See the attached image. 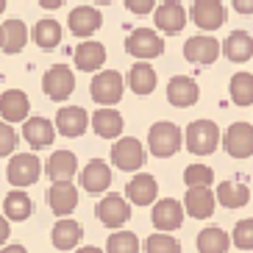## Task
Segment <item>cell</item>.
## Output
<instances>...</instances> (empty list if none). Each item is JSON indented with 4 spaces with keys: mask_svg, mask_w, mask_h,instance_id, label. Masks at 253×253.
I'll use <instances>...</instances> for the list:
<instances>
[{
    "mask_svg": "<svg viewBox=\"0 0 253 253\" xmlns=\"http://www.w3.org/2000/svg\"><path fill=\"white\" fill-rule=\"evenodd\" d=\"M126 8L131 14H150L156 8V0H126Z\"/></svg>",
    "mask_w": 253,
    "mask_h": 253,
    "instance_id": "ab89813d",
    "label": "cell"
},
{
    "mask_svg": "<svg viewBox=\"0 0 253 253\" xmlns=\"http://www.w3.org/2000/svg\"><path fill=\"white\" fill-rule=\"evenodd\" d=\"M214 192L209 186H189L184 195V211L195 220H206V217L214 214Z\"/></svg>",
    "mask_w": 253,
    "mask_h": 253,
    "instance_id": "4fadbf2b",
    "label": "cell"
},
{
    "mask_svg": "<svg viewBox=\"0 0 253 253\" xmlns=\"http://www.w3.org/2000/svg\"><path fill=\"white\" fill-rule=\"evenodd\" d=\"M75 89V75L67 64H56L45 73L42 78V92H45L50 100H67Z\"/></svg>",
    "mask_w": 253,
    "mask_h": 253,
    "instance_id": "ba28073f",
    "label": "cell"
},
{
    "mask_svg": "<svg viewBox=\"0 0 253 253\" xmlns=\"http://www.w3.org/2000/svg\"><path fill=\"white\" fill-rule=\"evenodd\" d=\"M0 50H3V28H0Z\"/></svg>",
    "mask_w": 253,
    "mask_h": 253,
    "instance_id": "7dc6e473",
    "label": "cell"
},
{
    "mask_svg": "<svg viewBox=\"0 0 253 253\" xmlns=\"http://www.w3.org/2000/svg\"><path fill=\"white\" fill-rule=\"evenodd\" d=\"M3 11H6V0H0V14H3Z\"/></svg>",
    "mask_w": 253,
    "mask_h": 253,
    "instance_id": "bcb514c9",
    "label": "cell"
},
{
    "mask_svg": "<svg viewBox=\"0 0 253 253\" xmlns=\"http://www.w3.org/2000/svg\"><path fill=\"white\" fill-rule=\"evenodd\" d=\"M3 211H6L8 220L20 223V220H28V217H31L34 203H31L28 192H23V189L17 186V189H11V192L6 195V201H3Z\"/></svg>",
    "mask_w": 253,
    "mask_h": 253,
    "instance_id": "f1b7e54d",
    "label": "cell"
},
{
    "mask_svg": "<svg viewBox=\"0 0 253 253\" xmlns=\"http://www.w3.org/2000/svg\"><path fill=\"white\" fill-rule=\"evenodd\" d=\"M31 39L37 42L42 50H53V47H59L61 42V25L56 23V20H39L37 25H34V31H31Z\"/></svg>",
    "mask_w": 253,
    "mask_h": 253,
    "instance_id": "4dcf8cb0",
    "label": "cell"
},
{
    "mask_svg": "<svg viewBox=\"0 0 253 253\" xmlns=\"http://www.w3.org/2000/svg\"><path fill=\"white\" fill-rule=\"evenodd\" d=\"M145 253H181V242L175 237H170L167 231H162V234L148 237V242H145Z\"/></svg>",
    "mask_w": 253,
    "mask_h": 253,
    "instance_id": "d590c367",
    "label": "cell"
},
{
    "mask_svg": "<svg viewBox=\"0 0 253 253\" xmlns=\"http://www.w3.org/2000/svg\"><path fill=\"white\" fill-rule=\"evenodd\" d=\"M126 50H128V56H134V59H145V61L156 59V56L164 53V39L150 28H136V31L128 34Z\"/></svg>",
    "mask_w": 253,
    "mask_h": 253,
    "instance_id": "277c9868",
    "label": "cell"
},
{
    "mask_svg": "<svg viewBox=\"0 0 253 253\" xmlns=\"http://www.w3.org/2000/svg\"><path fill=\"white\" fill-rule=\"evenodd\" d=\"M31 112V100L23 89L0 92V120L6 123H23Z\"/></svg>",
    "mask_w": 253,
    "mask_h": 253,
    "instance_id": "d6986e66",
    "label": "cell"
},
{
    "mask_svg": "<svg viewBox=\"0 0 253 253\" xmlns=\"http://www.w3.org/2000/svg\"><path fill=\"white\" fill-rule=\"evenodd\" d=\"M67 25L75 37H89V34H95V31L103 25V14L92 6H78V8L70 11Z\"/></svg>",
    "mask_w": 253,
    "mask_h": 253,
    "instance_id": "7402d4cb",
    "label": "cell"
},
{
    "mask_svg": "<svg viewBox=\"0 0 253 253\" xmlns=\"http://www.w3.org/2000/svg\"><path fill=\"white\" fill-rule=\"evenodd\" d=\"M17 142H20V136H17V131L11 128V123L0 120V156H8V153H14Z\"/></svg>",
    "mask_w": 253,
    "mask_h": 253,
    "instance_id": "f35d334b",
    "label": "cell"
},
{
    "mask_svg": "<svg viewBox=\"0 0 253 253\" xmlns=\"http://www.w3.org/2000/svg\"><path fill=\"white\" fill-rule=\"evenodd\" d=\"M86 128H89V114H86V109H81V106H64V109H59V114H56V131L64 136H81L86 134Z\"/></svg>",
    "mask_w": 253,
    "mask_h": 253,
    "instance_id": "2e32d148",
    "label": "cell"
},
{
    "mask_svg": "<svg viewBox=\"0 0 253 253\" xmlns=\"http://www.w3.org/2000/svg\"><path fill=\"white\" fill-rule=\"evenodd\" d=\"M184 142H186V150L189 153H195V156H209L220 145V128L211 120H195V123L186 126Z\"/></svg>",
    "mask_w": 253,
    "mask_h": 253,
    "instance_id": "6da1fadb",
    "label": "cell"
},
{
    "mask_svg": "<svg viewBox=\"0 0 253 253\" xmlns=\"http://www.w3.org/2000/svg\"><path fill=\"white\" fill-rule=\"evenodd\" d=\"M153 20H156V28L162 34H181L186 25V11L178 0H164L153 11Z\"/></svg>",
    "mask_w": 253,
    "mask_h": 253,
    "instance_id": "ac0fdd59",
    "label": "cell"
},
{
    "mask_svg": "<svg viewBox=\"0 0 253 253\" xmlns=\"http://www.w3.org/2000/svg\"><path fill=\"white\" fill-rule=\"evenodd\" d=\"M75 70L81 73H97V70L106 64V47L100 42H81L73 53Z\"/></svg>",
    "mask_w": 253,
    "mask_h": 253,
    "instance_id": "603a6c76",
    "label": "cell"
},
{
    "mask_svg": "<svg viewBox=\"0 0 253 253\" xmlns=\"http://www.w3.org/2000/svg\"><path fill=\"white\" fill-rule=\"evenodd\" d=\"M123 89H126V78L117 73V70H103L97 73L89 84V95L95 103L100 106H114L123 97Z\"/></svg>",
    "mask_w": 253,
    "mask_h": 253,
    "instance_id": "3957f363",
    "label": "cell"
},
{
    "mask_svg": "<svg viewBox=\"0 0 253 253\" xmlns=\"http://www.w3.org/2000/svg\"><path fill=\"white\" fill-rule=\"evenodd\" d=\"M8 184L11 186H31L37 184L39 175H42V162H39L34 153H17V156H11V162H8Z\"/></svg>",
    "mask_w": 253,
    "mask_h": 253,
    "instance_id": "8992f818",
    "label": "cell"
},
{
    "mask_svg": "<svg viewBox=\"0 0 253 253\" xmlns=\"http://www.w3.org/2000/svg\"><path fill=\"white\" fill-rule=\"evenodd\" d=\"M150 220L156 225V231H178L184 223V206H181L175 198H162V201H153V211H150Z\"/></svg>",
    "mask_w": 253,
    "mask_h": 253,
    "instance_id": "30bf717a",
    "label": "cell"
},
{
    "mask_svg": "<svg viewBox=\"0 0 253 253\" xmlns=\"http://www.w3.org/2000/svg\"><path fill=\"white\" fill-rule=\"evenodd\" d=\"M156 195H159V184H156L153 175H148V172L134 175L126 186V198H128V203H134V206H150V203L156 201Z\"/></svg>",
    "mask_w": 253,
    "mask_h": 253,
    "instance_id": "44dd1931",
    "label": "cell"
},
{
    "mask_svg": "<svg viewBox=\"0 0 253 253\" xmlns=\"http://www.w3.org/2000/svg\"><path fill=\"white\" fill-rule=\"evenodd\" d=\"M97 217L106 228H123V225L131 220V203L117 192H109L103 195V201L97 203Z\"/></svg>",
    "mask_w": 253,
    "mask_h": 253,
    "instance_id": "52a82bcc",
    "label": "cell"
},
{
    "mask_svg": "<svg viewBox=\"0 0 253 253\" xmlns=\"http://www.w3.org/2000/svg\"><path fill=\"white\" fill-rule=\"evenodd\" d=\"M228 20V11L220 0H195L192 3V23L201 31H217Z\"/></svg>",
    "mask_w": 253,
    "mask_h": 253,
    "instance_id": "9c48e42d",
    "label": "cell"
},
{
    "mask_svg": "<svg viewBox=\"0 0 253 253\" xmlns=\"http://www.w3.org/2000/svg\"><path fill=\"white\" fill-rule=\"evenodd\" d=\"M198 97H201V86H198L192 78H186V75L170 78V84H167V100H170L172 106L189 109V106L198 103Z\"/></svg>",
    "mask_w": 253,
    "mask_h": 253,
    "instance_id": "ffe728a7",
    "label": "cell"
},
{
    "mask_svg": "<svg viewBox=\"0 0 253 253\" xmlns=\"http://www.w3.org/2000/svg\"><path fill=\"white\" fill-rule=\"evenodd\" d=\"M231 100L237 106H251L253 103V75L251 73H237L231 75Z\"/></svg>",
    "mask_w": 253,
    "mask_h": 253,
    "instance_id": "836d02e7",
    "label": "cell"
},
{
    "mask_svg": "<svg viewBox=\"0 0 253 253\" xmlns=\"http://www.w3.org/2000/svg\"><path fill=\"white\" fill-rule=\"evenodd\" d=\"M8 234H11V228H8V217L0 214V245H6Z\"/></svg>",
    "mask_w": 253,
    "mask_h": 253,
    "instance_id": "b9f144b4",
    "label": "cell"
},
{
    "mask_svg": "<svg viewBox=\"0 0 253 253\" xmlns=\"http://www.w3.org/2000/svg\"><path fill=\"white\" fill-rule=\"evenodd\" d=\"M89 126L95 128V134L100 136V139H117L120 134H123V114L114 112V109H109V106H103V109H97L95 114H92Z\"/></svg>",
    "mask_w": 253,
    "mask_h": 253,
    "instance_id": "cb8c5ba5",
    "label": "cell"
},
{
    "mask_svg": "<svg viewBox=\"0 0 253 253\" xmlns=\"http://www.w3.org/2000/svg\"><path fill=\"white\" fill-rule=\"evenodd\" d=\"M81 186L89 195H103L112 186V167L103 159H92L81 170Z\"/></svg>",
    "mask_w": 253,
    "mask_h": 253,
    "instance_id": "9a60e30c",
    "label": "cell"
},
{
    "mask_svg": "<svg viewBox=\"0 0 253 253\" xmlns=\"http://www.w3.org/2000/svg\"><path fill=\"white\" fill-rule=\"evenodd\" d=\"M75 253H103L100 248H95V245H86V248H78Z\"/></svg>",
    "mask_w": 253,
    "mask_h": 253,
    "instance_id": "f6af8a7d",
    "label": "cell"
},
{
    "mask_svg": "<svg viewBox=\"0 0 253 253\" xmlns=\"http://www.w3.org/2000/svg\"><path fill=\"white\" fill-rule=\"evenodd\" d=\"M0 253H28V251L23 245H6V248L0 245Z\"/></svg>",
    "mask_w": 253,
    "mask_h": 253,
    "instance_id": "ee69618b",
    "label": "cell"
},
{
    "mask_svg": "<svg viewBox=\"0 0 253 253\" xmlns=\"http://www.w3.org/2000/svg\"><path fill=\"white\" fill-rule=\"evenodd\" d=\"M184 56L186 61H192V64H214L217 56H220V42H217L214 37H192V39H186V45H184Z\"/></svg>",
    "mask_w": 253,
    "mask_h": 253,
    "instance_id": "e0dca14e",
    "label": "cell"
},
{
    "mask_svg": "<svg viewBox=\"0 0 253 253\" xmlns=\"http://www.w3.org/2000/svg\"><path fill=\"white\" fill-rule=\"evenodd\" d=\"M223 50H225V56H228L231 61L242 64V61L253 59V37L248 34V31H234V34L225 39Z\"/></svg>",
    "mask_w": 253,
    "mask_h": 253,
    "instance_id": "83f0119b",
    "label": "cell"
},
{
    "mask_svg": "<svg viewBox=\"0 0 253 253\" xmlns=\"http://www.w3.org/2000/svg\"><path fill=\"white\" fill-rule=\"evenodd\" d=\"M223 145L228 150V156H234V159L253 156V126H248V123H231L223 136Z\"/></svg>",
    "mask_w": 253,
    "mask_h": 253,
    "instance_id": "7c38bea8",
    "label": "cell"
},
{
    "mask_svg": "<svg viewBox=\"0 0 253 253\" xmlns=\"http://www.w3.org/2000/svg\"><path fill=\"white\" fill-rule=\"evenodd\" d=\"M64 3H67V0H39V6L47 8V11H53V8H61Z\"/></svg>",
    "mask_w": 253,
    "mask_h": 253,
    "instance_id": "7bdbcfd3",
    "label": "cell"
},
{
    "mask_svg": "<svg viewBox=\"0 0 253 253\" xmlns=\"http://www.w3.org/2000/svg\"><path fill=\"white\" fill-rule=\"evenodd\" d=\"M112 164L117 170H126V172H136L145 164V148L142 142L134 139V136H123L112 145Z\"/></svg>",
    "mask_w": 253,
    "mask_h": 253,
    "instance_id": "5b68a950",
    "label": "cell"
},
{
    "mask_svg": "<svg viewBox=\"0 0 253 253\" xmlns=\"http://www.w3.org/2000/svg\"><path fill=\"white\" fill-rule=\"evenodd\" d=\"M45 201H47L53 214L67 217V214H73V209L78 206V189H75L73 181H53V186L45 195Z\"/></svg>",
    "mask_w": 253,
    "mask_h": 253,
    "instance_id": "8fae6325",
    "label": "cell"
},
{
    "mask_svg": "<svg viewBox=\"0 0 253 253\" xmlns=\"http://www.w3.org/2000/svg\"><path fill=\"white\" fill-rule=\"evenodd\" d=\"M106 253H139V239L131 231H117L106 242Z\"/></svg>",
    "mask_w": 253,
    "mask_h": 253,
    "instance_id": "e575fe53",
    "label": "cell"
},
{
    "mask_svg": "<svg viewBox=\"0 0 253 253\" xmlns=\"http://www.w3.org/2000/svg\"><path fill=\"white\" fill-rule=\"evenodd\" d=\"M228 245H231L228 234L223 228H217V225H211V228L198 234V251L201 253H225Z\"/></svg>",
    "mask_w": 253,
    "mask_h": 253,
    "instance_id": "d6a6232c",
    "label": "cell"
},
{
    "mask_svg": "<svg viewBox=\"0 0 253 253\" xmlns=\"http://www.w3.org/2000/svg\"><path fill=\"white\" fill-rule=\"evenodd\" d=\"M234 11H239V14H253V0H234Z\"/></svg>",
    "mask_w": 253,
    "mask_h": 253,
    "instance_id": "60d3db41",
    "label": "cell"
},
{
    "mask_svg": "<svg viewBox=\"0 0 253 253\" xmlns=\"http://www.w3.org/2000/svg\"><path fill=\"white\" fill-rule=\"evenodd\" d=\"M95 3H112V0H95Z\"/></svg>",
    "mask_w": 253,
    "mask_h": 253,
    "instance_id": "c3c4849f",
    "label": "cell"
},
{
    "mask_svg": "<svg viewBox=\"0 0 253 253\" xmlns=\"http://www.w3.org/2000/svg\"><path fill=\"white\" fill-rule=\"evenodd\" d=\"M181 142H184V134H181V128L175 126V123H167V120H162V123H156V126L148 131V148L150 153L156 159H170L178 153Z\"/></svg>",
    "mask_w": 253,
    "mask_h": 253,
    "instance_id": "7a4b0ae2",
    "label": "cell"
},
{
    "mask_svg": "<svg viewBox=\"0 0 253 253\" xmlns=\"http://www.w3.org/2000/svg\"><path fill=\"white\" fill-rule=\"evenodd\" d=\"M42 170L47 172L50 181H73L75 170H78V159H75L73 150H56Z\"/></svg>",
    "mask_w": 253,
    "mask_h": 253,
    "instance_id": "484cf974",
    "label": "cell"
},
{
    "mask_svg": "<svg viewBox=\"0 0 253 253\" xmlns=\"http://www.w3.org/2000/svg\"><path fill=\"white\" fill-rule=\"evenodd\" d=\"M126 81H128V86H131L134 95H150V92L156 89V70L150 67L145 59H139L134 67H131Z\"/></svg>",
    "mask_w": 253,
    "mask_h": 253,
    "instance_id": "4316f807",
    "label": "cell"
},
{
    "mask_svg": "<svg viewBox=\"0 0 253 253\" xmlns=\"http://www.w3.org/2000/svg\"><path fill=\"white\" fill-rule=\"evenodd\" d=\"M81 237H84L81 223L67 220V217H61L50 231V239H53V248L56 251H73V248H78L81 245Z\"/></svg>",
    "mask_w": 253,
    "mask_h": 253,
    "instance_id": "d4e9b609",
    "label": "cell"
},
{
    "mask_svg": "<svg viewBox=\"0 0 253 253\" xmlns=\"http://www.w3.org/2000/svg\"><path fill=\"white\" fill-rule=\"evenodd\" d=\"M231 242H234L239 251H253V220H239V223L234 225Z\"/></svg>",
    "mask_w": 253,
    "mask_h": 253,
    "instance_id": "74e56055",
    "label": "cell"
},
{
    "mask_svg": "<svg viewBox=\"0 0 253 253\" xmlns=\"http://www.w3.org/2000/svg\"><path fill=\"white\" fill-rule=\"evenodd\" d=\"M3 28V50L6 53H20L28 42V28H25L23 20H6Z\"/></svg>",
    "mask_w": 253,
    "mask_h": 253,
    "instance_id": "1f68e13d",
    "label": "cell"
},
{
    "mask_svg": "<svg viewBox=\"0 0 253 253\" xmlns=\"http://www.w3.org/2000/svg\"><path fill=\"white\" fill-rule=\"evenodd\" d=\"M217 203H223L225 209H242L251 201V189L245 184H234V181H223L217 186Z\"/></svg>",
    "mask_w": 253,
    "mask_h": 253,
    "instance_id": "f546056e",
    "label": "cell"
},
{
    "mask_svg": "<svg viewBox=\"0 0 253 253\" xmlns=\"http://www.w3.org/2000/svg\"><path fill=\"white\" fill-rule=\"evenodd\" d=\"M23 136L34 150H45L56 139V126L45 117H25L23 120Z\"/></svg>",
    "mask_w": 253,
    "mask_h": 253,
    "instance_id": "5bb4252c",
    "label": "cell"
},
{
    "mask_svg": "<svg viewBox=\"0 0 253 253\" xmlns=\"http://www.w3.org/2000/svg\"><path fill=\"white\" fill-rule=\"evenodd\" d=\"M184 184L186 186H211L214 184V170L206 164H189L184 170Z\"/></svg>",
    "mask_w": 253,
    "mask_h": 253,
    "instance_id": "8d00e7d4",
    "label": "cell"
}]
</instances>
